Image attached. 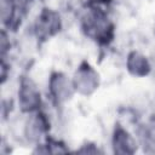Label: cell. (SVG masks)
Listing matches in <instances>:
<instances>
[{"label":"cell","mask_w":155,"mask_h":155,"mask_svg":"<svg viewBox=\"0 0 155 155\" xmlns=\"http://www.w3.org/2000/svg\"><path fill=\"white\" fill-rule=\"evenodd\" d=\"M73 87L74 85H70L65 76L62 74H57L51 80V92L53 98L57 99V102H63L70 98Z\"/></svg>","instance_id":"obj_6"},{"label":"cell","mask_w":155,"mask_h":155,"mask_svg":"<svg viewBox=\"0 0 155 155\" xmlns=\"http://www.w3.org/2000/svg\"><path fill=\"white\" fill-rule=\"evenodd\" d=\"M47 131V120L41 113H35L28 116L24 124V137L28 142H36L39 144L40 138Z\"/></svg>","instance_id":"obj_3"},{"label":"cell","mask_w":155,"mask_h":155,"mask_svg":"<svg viewBox=\"0 0 155 155\" xmlns=\"http://www.w3.org/2000/svg\"><path fill=\"white\" fill-rule=\"evenodd\" d=\"M59 28V17L51 11L41 13L36 23V30L40 34H53Z\"/></svg>","instance_id":"obj_7"},{"label":"cell","mask_w":155,"mask_h":155,"mask_svg":"<svg viewBox=\"0 0 155 155\" xmlns=\"http://www.w3.org/2000/svg\"><path fill=\"white\" fill-rule=\"evenodd\" d=\"M90 1H93V2H97V4H103V2H108L110 0H90Z\"/></svg>","instance_id":"obj_9"},{"label":"cell","mask_w":155,"mask_h":155,"mask_svg":"<svg viewBox=\"0 0 155 155\" xmlns=\"http://www.w3.org/2000/svg\"><path fill=\"white\" fill-rule=\"evenodd\" d=\"M128 58H130L128 59V69L134 75H144L148 73L150 65L144 56H142L137 52H133L132 54H130Z\"/></svg>","instance_id":"obj_8"},{"label":"cell","mask_w":155,"mask_h":155,"mask_svg":"<svg viewBox=\"0 0 155 155\" xmlns=\"http://www.w3.org/2000/svg\"><path fill=\"white\" fill-rule=\"evenodd\" d=\"M111 144L114 153L119 154H132L137 150L136 139L120 125H117L114 130Z\"/></svg>","instance_id":"obj_4"},{"label":"cell","mask_w":155,"mask_h":155,"mask_svg":"<svg viewBox=\"0 0 155 155\" xmlns=\"http://www.w3.org/2000/svg\"><path fill=\"white\" fill-rule=\"evenodd\" d=\"M17 2H22V4H25V2H28V1H31V0H16Z\"/></svg>","instance_id":"obj_10"},{"label":"cell","mask_w":155,"mask_h":155,"mask_svg":"<svg viewBox=\"0 0 155 155\" xmlns=\"http://www.w3.org/2000/svg\"><path fill=\"white\" fill-rule=\"evenodd\" d=\"M18 104L23 111L34 113L40 105V93L35 85L29 81H22L21 88L18 91Z\"/></svg>","instance_id":"obj_2"},{"label":"cell","mask_w":155,"mask_h":155,"mask_svg":"<svg viewBox=\"0 0 155 155\" xmlns=\"http://www.w3.org/2000/svg\"><path fill=\"white\" fill-rule=\"evenodd\" d=\"M85 23V30L87 35L92 36L96 40H108L111 34V24L109 23L107 16L97 10H92L87 13V16L84 19Z\"/></svg>","instance_id":"obj_1"},{"label":"cell","mask_w":155,"mask_h":155,"mask_svg":"<svg viewBox=\"0 0 155 155\" xmlns=\"http://www.w3.org/2000/svg\"><path fill=\"white\" fill-rule=\"evenodd\" d=\"M73 85L76 91L88 94L97 88L98 75L91 69V67L81 68V69H79V71H76Z\"/></svg>","instance_id":"obj_5"}]
</instances>
